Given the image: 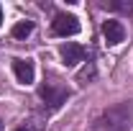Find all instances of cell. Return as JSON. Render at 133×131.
<instances>
[{
	"mask_svg": "<svg viewBox=\"0 0 133 131\" xmlns=\"http://www.w3.org/2000/svg\"><path fill=\"white\" fill-rule=\"evenodd\" d=\"M38 95H41V100H44V105H49V108H59L62 103H66L69 90H66L62 82H56V80H44V82H41V87H38Z\"/></svg>",
	"mask_w": 133,
	"mask_h": 131,
	"instance_id": "cell-1",
	"label": "cell"
},
{
	"mask_svg": "<svg viewBox=\"0 0 133 131\" xmlns=\"http://www.w3.org/2000/svg\"><path fill=\"white\" fill-rule=\"evenodd\" d=\"M79 18L72 16V13H56L54 21H51V31L56 33V36H74V33H79Z\"/></svg>",
	"mask_w": 133,
	"mask_h": 131,
	"instance_id": "cell-2",
	"label": "cell"
},
{
	"mask_svg": "<svg viewBox=\"0 0 133 131\" xmlns=\"http://www.w3.org/2000/svg\"><path fill=\"white\" fill-rule=\"evenodd\" d=\"M59 57H62V62L66 67H74V64H79V62H84L87 51H84V46L74 44V41H66V44L59 46Z\"/></svg>",
	"mask_w": 133,
	"mask_h": 131,
	"instance_id": "cell-3",
	"label": "cell"
},
{
	"mask_svg": "<svg viewBox=\"0 0 133 131\" xmlns=\"http://www.w3.org/2000/svg\"><path fill=\"white\" fill-rule=\"evenodd\" d=\"M102 36H105V44L108 46H118L125 39V28H123L120 21H105L102 23Z\"/></svg>",
	"mask_w": 133,
	"mask_h": 131,
	"instance_id": "cell-4",
	"label": "cell"
},
{
	"mask_svg": "<svg viewBox=\"0 0 133 131\" xmlns=\"http://www.w3.org/2000/svg\"><path fill=\"white\" fill-rule=\"evenodd\" d=\"M13 75L21 85H31L36 77V67L31 59H13Z\"/></svg>",
	"mask_w": 133,
	"mask_h": 131,
	"instance_id": "cell-5",
	"label": "cell"
},
{
	"mask_svg": "<svg viewBox=\"0 0 133 131\" xmlns=\"http://www.w3.org/2000/svg\"><path fill=\"white\" fill-rule=\"evenodd\" d=\"M31 31H33V21H18L16 26H13V36L16 39H26Z\"/></svg>",
	"mask_w": 133,
	"mask_h": 131,
	"instance_id": "cell-6",
	"label": "cell"
},
{
	"mask_svg": "<svg viewBox=\"0 0 133 131\" xmlns=\"http://www.w3.org/2000/svg\"><path fill=\"white\" fill-rule=\"evenodd\" d=\"M108 8H113V10H123V13H133V3H131V0H110Z\"/></svg>",
	"mask_w": 133,
	"mask_h": 131,
	"instance_id": "cell-7",
	"label": "cell"
},
{
	"mask_svg": "<svg viewBox=\"0 0 133 131\" xmlns=\"http://www.w3.org/2000/svg\"><path fill=\"white\" fill-rule=\"evenodd\" d=\"M92 75H95V67H90V69H82V72H79V77H77V80H79V85H87V80H90Z\"/></svg>",
	"mask_w": 133,
	"mask_h": 131,
	"instance_id": "cell-8",
	"label": "cell"
},
{
	"mask_svg": "<svg viewBox=\"0 0 133 131\" xmlns=\"http://www.w3.org/2000/svg\"><path fill=\"white\" fill-rule=\"evenodd\" d=\"M13 131H36V129H33L31 123H23V126H18V129H13Z\"/></svg>",
	"mask_w": 133,
	"mask_h": 131,
	"instance_id": "cell-9",
	"label": "cell"
},
{
	"mask_svg": "<svg viewBox=\"0 0 133 131\" xmlns=\"http://www.w3.org/2000/svg\"><path fill=\"white\" fill-rule=\"evenodd\" d=\"M0 23H3V8H0Z\"/></svg>",
	"mask_w": 133,
	"mask_h": 131,
	"instance_id": "cell-10",
	"label": "cell"
},
{
	"mask_svg": "<svg viewBox=\"0 0 133 131\" xmlns=\"http://www.w3.org/2000/svg\"><path fill=\"white\" fill-rule=\"evenodd\" d=\"M0 126H3V123H0Z\"/></svg>",
	"mask_w": 133,
	"mask_h": 131,
	"instance_id": "cell-11",
	"label": "cell"
}]
</instances>
